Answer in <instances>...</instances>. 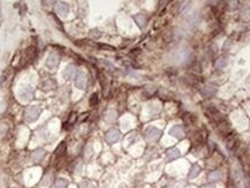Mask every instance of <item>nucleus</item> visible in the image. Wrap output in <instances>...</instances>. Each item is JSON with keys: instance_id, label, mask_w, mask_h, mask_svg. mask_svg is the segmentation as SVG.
<instances>
[{"instance_id": "39448f33", "label": "nucleus", "mask_w": 250, "mask_h": 188, "mask_svg": "<svg viewBox=\"0 0 250 188\" xmlns=\"http://www.w3.org/2000/svg\"><path fill=\"white\" fill-rule=\"evenodd\" d=\"M169 134L171 135V136H175L177 137V139H182V137H184V131H183L182 126H179V125H176V126H174L170 131H169Z\"/></svg>"}, {"instance_id": "dca6fc26", "label": "nucleus", "mask_w": 250, "mask_h": 188, "mask_svg": "<svg viewBox=\"0 0 250 188\" xmlns=\"http://www.w3.org/2000/svg\"><path fill=\"white\" fill-rule=\"evenodd\" d=\"M43 156H44V150H43V149H37V150H35L34 152H33V160L37 162V160L41 159Z\"/></svg>"}, {"instance_id": "f257e3e1", "label": "nucleus", "mask_w": 250, "mask_h": 188, "mask_svg": "<svg viewBox=\"0 0 250 188\" xmlns=\"http://www.w3.org/2000/svg\"><path fill=\"white\" fill-rule=\"evenodd\" d=\"M42 113V108L39 106H30L24 111V119L28 122H34L37 120Z\"/></svg>"}, {"instance_id": "6e6552de", "label": "nucleus", "mask_w": 250, "mask_h": 188, "mask_svg": "<svg viewBox=\"0 0 250 188\" xmlns=\"http://www.w3.org/2000/svg\"><path fill=\"white\" fill-rule=\"evenodd\" d=\"M56 10L59 15H62V16H66L68 14V6L67 4L65 2H59L57 6H56Z\"/></svg>"}, {"instance_id": "f3484780", "label": "nucleus", "mask_w": 250, "mask_h": 188, "mask_svg": "<svg viewBox=\"0 0 250 188\" xmlns=\"http://www.w3.org/2000/svg\"><path fill=\"white\" fill-rule=\"evenodd\" d=\"M135 22L138 23V25H139L140 28H143V27H144V24H145V22H146V18H145L143 14L135 15Z\"/></svg>"}, {"instance_id": "423d86ee", "label": "nucleus", "mask_w": 250, "mask_h": 188, "mask_svg": "<svg viewBox=\"0 0 250 188\" xmlns=\"http://www.w3.org/2000/svg\"><path fill=\"white\" fill-rule=\"evenodd\" d=\"M86 83H87V79H86V75L83 73H79L75 79V85L77 88L79 89H85L86 88Z\"/></svg>"}, {"instance_id": "1a4fd4ad", "label": "nucleus", "mask_w": 250, "mask_h": 188, "mask_svg": "<svg viewBox=\"0 0 250 188\" xmlns=\"http://www.w3.org/2000/svg\"><path fill=\"white\" fill-rule=\"evenodd\" d=\"M74 73H75V67L73 66V65H70V66H67L65 69H64V72H62V76H64L66 80H70V79H72V76L74 75Z\"/></svg>"}, {"instance_id": "2eb2a0df", "label": "nucleus", "mask_w": 250, "mask_h": 188, "mask_svg": "<svg viewBox=\"0 0 250 188\" xmlns=\"http://www.w3.org/2000/svg\"><path fill=\"white\" fill-rule=\"evenodd\" d=\"M226 65H227V59L226 58H224V57L219 58V59L216 61V67L218 68V69H222Z\"/></svg>"}, {"instance_id": "412c9836", "label": "nucleus", "mask_w": 250, "mask_h": 188, "mask_svg": "<svg viewBox=\"0 0 250 188\" xmlns=\"http://www.w3.org/2000/svg\"><path fill=\"white\" fill-rule=\"evenodd\" d=\"M204 188H214L213 186H206V187H204Z\"/></svg>"}, {"instance_id": "9b49d317", "label": "nucleus", "mask_w": 250, "mask_h": 188, "mask_svg": "<svg viewBox=\"0 0 250 188\" xmlns=\"http://www.w3.org/2000/svg\"><path fill=\"white\" fill-rule=\"evenodd\" d=\"M21 98L23 99V100H29V99L33 98V96H34V90L31 89V88H26V89L21 92Z\"/></svg>"}, {"instance_id": "aec40b11", "label": "nucleus", "mask_w": 250, "mask_h": 188, "mask_svg": "<svg viewBox=\"0 0 250 188\" xmlns=\"http://www.w3.org/2000/svg\"><path fill=\"white\" fill-rule=\"evenodd\" d=\"M96 102H97V94H94L93 96H91V105L96 104Z\"/></svg>"}, {"instance_id": "20e7f679", "label": "nucleus", "mask_w": 250, "mask_h": 188, "mask_svg": "<svg viewBox=\"0 0 250 188\" xmlns=\"http://www.w3.org/2000/svg\"><path fill=\"white\" fill-rule=\"evenodd\" d=\"M119 137H120V133L118 129H110L109 132L107 133L106 139L110 144H112V143H116V142L118 141Z\"/></svg>"}, {"instance_id": "a211bd4d", "label": "nucleus", "mask_w": 250, "mask_h": 188, "mask_svg": "<svg viewBox=\"0 0 250 188\" xmlns=\"http://www.w3.org/2000/svg\"><path fill=\"white\" fill-rule=\"evenodd\" d=\"M67 186V181L65 179H58L56 182V188H66Z\"/></svg>"}, {"instance_id": "0eeeda50", "label": "nucleus", "mask_w": 250, "mask_h": 188, "mask_svg": "<svg viewBox=\"0 0 250 188\" xmlns=\"http://www.w3.org/2000/svg\"><path fill=\"white\" fill-rule=\"evenodd\" d=\"M179 156H181V152H179V150H178V149H176V148H173V149H170V150L167 151L166 158H167V160H168V162H171V160L178 158Z\"/></svg>"}, {"instance_id": "4468645a", "label": "nucleus", "mask_w": 250, "mask_h": 188, "mask_svg": "<svg viewBox=\"0 0 250 188\" xmlns=\"http://www.w3.org/2000/svg\"><path fill=\"white\" fill-rule=\"evenodd\" d=\"M199 173H200V167L198 165H193L191 170H190V172H189V178H196Z\"/></svg>"}, {"instance_id": "ddd939ff", "label": "nucleus", "mask_w": 250, "mask_h": 188, "mask_svg": "<svg viewBox=\"0 0 250 188\" xmlns=\"http://www.w3.org/2000/svg\"><path fill=\"white\" fill-rule=\"evenodd\" d=\"M56 88V82L53 80H46L43 82V84H42V89L44 90V91H50V90H52Z\"/></svg>"}, {"instance_id": "f8f14e48", "label": "nucleus", "mask_w": 250, "mask_h": 188, "mask_svg": "<svg viewBox=\"0 0 250 188\" xmlns=\"http://www.w3.org/2000/svg\"><path fill=\"white\" fill-rule=\"evenodd\" d=\"M216 94V87H211V85H207V87H205L204 88V90H203V95L205 96V97H212V96H214V95Z\"/></svg>"}, {"instance_id": "9d476101", "label": "nucleus", "mask_w": 250, "mask_h": 188, "mask_svg": "<svg viewBox=\"0 0 250 188\" xmlns=\"http://www.w3.org/2000/svg\"><path fill=\"white\" fill-rule=\"evenodd\" d=\"M222 177H224V174H222L221 171H214L208 175V181L210 182H216V181L221 180Z\"/></svg>"}, {"instance_id": "7ed1b4c3", "label": "nucleus", "mask_w": 250, "mask_h": 188, "mask_svg": "<svg viewBox=\"0 0 250 188\" xmlns=\"http://www.w3.org/2000/svg\"><path fill=\"white\" fill-rule=\"evenodd\" d=\"M58 62H59V57L57 56L56 52H52V53L48 57L46 61H45V66L48 67V68H50V69H53V68L57 67Z\"/></svg>"}, {"instance_id": "f03ea898", "label": "nucleus", "mask_w": 250, "mask_h": 188, "mask_svg": "<svg viewBox=\"0 0 250 188\" xmlns=\"http://www.w3.org/2000/svg\"><path fill=\"white\" fill-rule=\"evenodd\" d=\"M161 131L155 127H148L145 131V139L148 142H155L161 136Z\"/></svg>"}, {"instance_id": "6ab92c4d", "label": "nucleus", "mask_w": 250, "mask_h": 188, "mask_svg": "<svg viewBox=\"0 0 250 188\" xmlns=\"http://www.w3.org/2000/svg\"><path fill=\"white\" fill-rule=\"evenodd\" d=\"M116 119V112L115 111H110V112H108L107 113V116H106V120L108 122H111V121H114Z\"/></svg>"}]
</instances>
